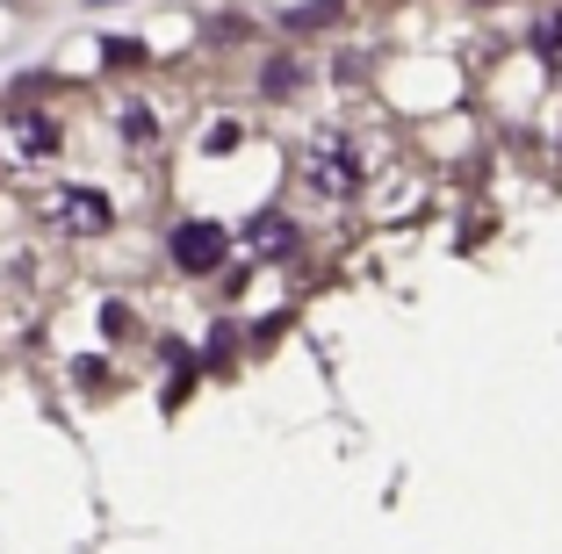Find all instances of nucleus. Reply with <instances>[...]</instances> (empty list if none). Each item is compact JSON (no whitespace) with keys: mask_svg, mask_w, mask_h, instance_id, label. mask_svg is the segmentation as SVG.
<instances>
[{"mask_svg":"<svg viewBox=\"0 0 562 554\" xmlns=\"http://www.w3.org/2000/svg\"><path fill=\"white\" fill-rule=\"evenodd\" d=\"M0 145H8V159L36 166L58 151V123H50L44 109H15V115H0Z\"/></svg>","mask_w":562,"mask_h":554,"instance_id":"f257e3e1","label":"nucleus"},{"mask_svg":"<svg viewBox=\"0 0 562 554\" xmlns=\"http://www.w3.org/2000/svg\"><path fill=\"white\" fill-rule=\"evenodd\" d=\"M173 260H181L188 274L224 267V224H181V230H173Z\"/></svg>","mask_w":562,"mask_h":554,"instance_id":"7ed1b4c3","label":"nucleus"},{"mask_svg":"<svg viewBox=\"0 0 562 554\" xmlns=\"http://www.w3.org/2000/svg\"><path fill=\"white\" fill-rule=\"evenodd\" d=\"M325 22H339V0H303V8L281 15V30L296 36V30H325Z\"/></svg>","mask_w":562,"mask_h":554,"instance_id":"20e7f679","label":"nucleus"},{"mask_svg":"<svg viewBox=\"0 0 562 554\" xmlns=\"http://www.w3.org/2000/svg\"><path fill=\"white\" fill-rule=\"evenodd\" d=\"M289 87H303V66H289V58L267 66V94H289Z\"/></svg>","mask_w":562,"mask_h":554,"instance_id":"39448f33","label":"nucleus"},{"mask_svg":"<svg viewBox=\"0 0 562 554\" xmlns=\"http://www.w3.org/2000/svg\"><path fill=\"white\" fill-rule=\"evenodd\" d=\"M109 195H94V188H58V195H50V224L58 230H72V238H101V230H109Z\"/></svg>","mask_w":562,"mask_h":554,"instance_id":"f03ea898","label":"nucleus"}]
</instances>
